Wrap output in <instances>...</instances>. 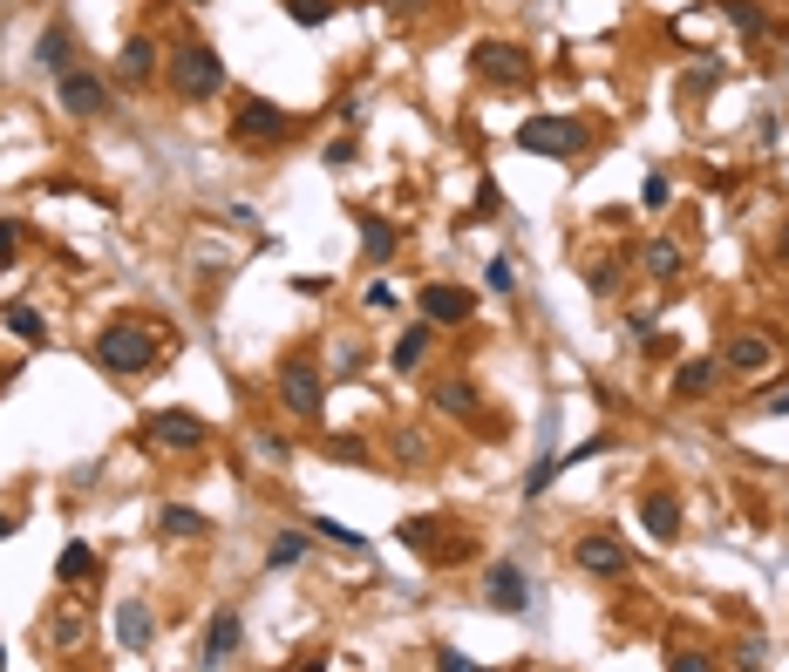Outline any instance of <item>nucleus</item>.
<instances>
[{
  "instance_id": "1",
  "label": "nucleus",
  "mask_w": 789,
  "mask_h": 672,
  "mask_svg": "<svg viewBox=\"0 0 789 672\" xmlns=\"http://www.w3.org/2000/svg\"><path fill=\"white\" fill-rule=\"evenodd\" d=\"M170 89H177V102H212V95L225 89L218 48H212V41H177V48H170Z\"/></svg>"
},
{
  "instance_id": "2",
  "label": "nucleus",
  "mask_w": 789,
  "mask_h": 672,
  "mask_svg": "<svg viewBox=\"0 0 789 672\" xmlns=\"http://www.w3.org/2000/svg\"><path fill=\"white\" fill-rule=\"evenodd\" d=\"M96 360H103V374L137 380V374L157 367V340H150L137 320H110L103 333H96Z\"/></svg>"
},
{
  "instance_id": "3",
  "label": "nucleus",
  "mask_w": 789,
  "mask_h": 672,
  "mask_svg": "<svg viewBox=\"0 0 789 672\" xmlns=\"http://www.w3.org/2000/svg\"><path fill=\"white\" fill-rule=\"evenodd\" d=\"M518 150H531V157H585V122H572V116H531L518 129Z\"/></svg>"
},
{
  "instance_id": "4",
  "label": "nucleus",
  "mask_w": 789,
  "mask_h": 672,
  "mask_svg": "<svg viewBox=\"0 0 789 672\" xmlns=\"http://www.w3.org/2000/svg\"><path fill=\"white\" fill-rule=\"evenodd\" d=\"M55 95H62L68 116H103V109H110V82H103L96 68H62V75H55Z\"/></svg>"
},
{
  "instance_id": "5",
  "label": "nucleus",
  "mask_w": 789,
  "mask_h": 672,
  "mask_svg": "<svg viewBox=\"0 0 789 672\" xmlns=\"http://www.w3.org/2000/svg\"><path fill=\"white\" fill-rule=\"evenodd\" d=\"M287 129H293V116L279 109V102H266V95H245L239 116H232V137H245V143H279Z\"/></svg>"
},
{
  "instance_id": "6",
  "label": "nucleus",
  "mask_w": 789,
  "mask_h": 672,
  "mask_svg": "<svg viewBox=\"0 0 789 672\" xmlns=\"http://www.w3.org/2000/svg\"><path fill=\"white\" fill-rule=\"evenodd\" d=\"M279 401H287L300 422H320V374L307 367V360H287V374H279Z\"/></svg>"
},
{
  "instance_id": "7",
  "label": "nucleus",
  "mask_w": 789,
  "mask_h": 672,
  "mask_svg": "<svg viewBox=\"0 0 789 672\" xmlns=\"http://www.w3.org/2000/svg\"><path fill=\"white\" fill-rule=\"evenodd\" d=\"M483 598L518 618V611H531V584H524L518 564H491V571H483Z\"/></svg>"
},
{
  "instance_id": "8",
  "label": "nucleus",
  "mask_w": 789,
  "mask_h": 672,
  "mask_svg": "<svg viewBox=\"0 0 789 672\" xmlns=\"http://www.w3.org/2000/svg\"><path fill=\"white\" fill-rule=\"evenodd\" d=\"M578 571L585 578H626V551L613 544V537H606V530H593V537H578Z\"/></svg>"
},
{
  "instance_id": "9",
  "label": "nucleus",
  "mask_w": 789,
  "mask_h": 672,
  "mask_svg": "<svg viewBox=\"0 0 789 672\" xmlns=\"http://www.w3.org/2000/svg\"><path fill=\"white\" fill-rule=\"evenodd\" d=\"M416 306H422V320H429V326H463L476 299H470L463 286H422V299H416Z\"/></svg>"
},
{
  "instance_id": "10",
  "label": "nucleus",
  "mask_w": 789,
  "mask_h": 672,
  "mask_svg": "<svg viewBox=\"0 0 789 672\" xmlns=\"http://www.w3.org/2000/svg\"><path fill=\"white\" fill-rule=\"evenodd\" d=\"M150 442L157 449H198L205 442V422L184 415V408H164V415H150Z\"/></svg>"
},
{
  "instance_id": "11",
  "label": "nucleus",
  "mask_w": 789,
  "mask_h": 672,
  "mask_svg": "<svg viewBox=\"0 0 789 672\" xmlns=\"http://www.w3.org/2000/svg\"><path fill=\"white\" fill-rule=\"evenodd\" d=\"M476 68L491 75V82H524L531 55H524V48H511V41H476Z\"/></svg>"
},
{
  "instance_id": "12",
  "label": "nucleus",
  "mask_w": 789,
  "mask_h": 672,
  "mask_svg": "<svg viewBox=\"0 0 789 672\" xmlns=\"http://www.w3.org/2000/svg\"><path fill=\"white\" fill-rule=\"evenodd\" d=\"M239 645H245V625L232 611H218L212 625H205V645H198V665H225V659H239Z\"/></svg>"
},
{
  "instance_id": "13",
  "label": "nucleus",
  "mask_w": 789,
  "mask_h": 672,
  "mask_svg": "<svg viewBox=\"0 0 789 672\" xmlns=\"http://www.w3.org/2000/svg\"><path fill=\"white\" fill-rule=\"evenodd\" d=\"M640 524H647L653 544H674V537H680V503L667 496V489H653V496L640 503Z\"/></svg>"
},
{
  "instance_id": "14",
  "label": "nucleus",
  "mask_w": 789,
  "mask_h": 672,
  "mask_svg": "<svg viewBox=\"0 0 789 672\" xmlns=\"http://www.w3.org/2000/svg\"><path fill=\"white\" fill-rule=\"evenodd\" d=\"M769 360H776V347L755 340V333H735V340L722 347V367H735V374H762Z\"/></svg>"
},
{
  "instance_id": "15",
  "label": "nucleus",
  "mask_w": 789,
  "mask_h": 672,
  "mask_svg": "<svg viewBox=\"0 0 789 672\" xmlns=\"http://www.w3.org/2000/svg\"><path fill=\"white\" fill-rule=\"evenodd\" d=\"M436 408H443V415H456V422H470L476 415V380H463V374H449V380H436Z\"/></svg>"
},
{
  "instance_id": "16",
  "label": "nucleus",
  "mask_w": 789,
  "mask_h": 672,
  "mask_svg": "<svg viewBox=\"0 0 789 672\" xmlns=\"http://www.w3.org/2000/svg\"><path fill=\"white\" fill-rule=\"evenodd\" d=\"M116 638H123V652H150V605H123L116 611Z\"/></svg>"
},
{
  "instance_id": "17",
  "label": "nucleus",
  "mask_w": 789,
  "mask_h": 672,
  "mask_svg": "<svg viewBox=\"0 0 789 672\" xmlns=\"http://www.w3.org/2000/svg\"><path fill=\"white\" fill-rule=\"evenodd\" d=\"M157 75V41L137 35V41H123V82H150Z\"/></svg>"
},
{
  "instance_id": "18",
  "label": "nucleus",
  "mask_w": 789,
  "mask_h": 672,
  "mask_svg": "<svg viewBox=\"0 0 789 672\" xmlns=\"http://www.w3.org/2000/svg\"><path fill=\"white\" fill-rule=\"evenodd\" d=\"M35 55H41V68H48V75H62V68H75V35H68L62 21H55V28L41 35V48H35Z\"/></svg>"
},
{
  "instance_id": "19",
  "label": "nucleus",
  "mask_w": 789,
  "mask_h": 672,
  "mask_svg": "<svg viewBox=\"0 0 789 672\" xmlns=\"http://www.w3.org/2000/svg\"><path fill=\"white\" fill-rule=\"evenodd\" d=\"M361 251H368V266H381V258L395 251V224L374 218V211H361Z\"/></svg>"
},
{
  "instance_id": "20",
  "label": "nucleus",
  "mask_w": 789,
  "mask_h": 672,
  "mask_svg": "<svg viewBox=\"0 0 789 672\" xmlns=\"http://www.w3.org/2000/svg\"><path fill=\"white\" fill-rule=\"evenodd\" d=\"M640 266H647V272H653V279H674V272H680V266H687V251H680V245H674V238H653V245H647V251H640Z\"/></svg>"
},
{
  "instance_id": "21",
  "label": "nucleus",
  "mask_w": 789,
  "mask_h": 672,
  "mask_svg": "<svg viewBox=\"0 0 789 672\" xmlns=\"http://www.w3.org/2000/svg\"><path fill=\"white\" fill-rule=\"evenodd\" d=\"M300 557H307V537H300V530H279L272 544H266V571H293Z\"/></svg>"
},
{
  "instance_id": "22",
  "label": "nucleus",
  "mask_w": 789,
  "mask_h": 672,
  "mask_svg": "<svg viewBox=\"0 0 789 672\" xmlns=\"http://www.w3.org/2000/svg\"><path fill=\"white\" fill-rule=\"evenodd\" d=\"M0 326H8V333H21L28 347H41V340H48V326H41V313H35V306H0Z\"/></svg>"
},
{
  "instance_id": "23",
  "label": "nucleus",
  "mask_w": 789,
  "mask_h": 672,
  "mask_svg": "<svg viewBox=\"0 0 789 672\" xmlns=\"http://www.w3.org/2000/svg\"><path fill=\"white\" fill-rule=\"evenodd\" d=\"M157 530H164V537H212V524H205V516H198V509H177V503L157 516Z\"/></svg>"
},
{
  "instance_id": "24",
  "label": "nucleus",
  "mask_w": 789,
  "mask_h": 672,
  "mask_svg": "<svg viewBox=\"0 0 789 672\" xmlns=\"http://www.w3.org/2000/svg\"><path fill=\"white\" fill-rule=\"evenodd\" d=\"M89 571H96V551H89V544H62L55 578H62V584H75V578H89Z\"/></svg>"
},
{
  "instance_id": "25",
  "label": "nucleus",
  "mask_w": 789,
  "mask_h": 672,
  "mask_svg": "<svg viewBox=\"0 0 789 672\" xmlns=\"http://www.w3.org/2000/svg\"><path fill=\"white\" fill-rule=\"evenodd\" d=\"M422 353H429V326H409V333L395 340V367H402V374L422 367Z\"/></svg>"
},
{
  "instance_id": "26",
  "label": "nucleus",
  "mask_w": 789,
  "mask_h": 672,
  "mask_svg": "<svg viewBox=\"0 0 789 672\" xmlns=\"http://www.w3.org/2000/svg\"><path fill=\"white\" fill-rule=\"evenodd\" d=\"M715 374H722L715 360H687V367H680V380H674V387H680V395H708V387H715Z\"/></svg>"
},
{
  "instance_id": "27",
  "label": "nucleus",
  "mask_w": 789,
  "mask_h": 672,
  "mask_svg": "<svg viewBox=\"0 0 789 672\" xmlns=\"http://www.w3.org/2000/svg\"><path fill=\"white\" fill-rule=\"evenodd\" d=\"M558 469H565V455H538V469H531V482H524V496L538 503L545 489H551V476H558Z\"/></svg>"
},
{
  "instance_id": "28",
  "label": "nucleus",
  "mask_w": 789,
  "mask_h": 672,
  "mask_svg": "<svg viewBox=\"0 0 789 672\" xmlns=\"http://www.w3.org/2000/svg\"><path fill=\"white\" fill-rule=\"evenodd\" d=\"M287 14L300 21V28H320V21L334 14V0H287Z\"/></svg>"
},
{
  "instance_id": "29",
  "label": "nucleus",
  "mask_w": 789,
  "mask_h": 672,
  "mask_svg": "<svg viewBox=\"0 0 789 672\" xmlns=\"http://www.w3.org/2000/svg\"><path fill=\"white\" fill-rule=\"evenodd\" d=\"M722 8H728V21L742 35H762V8H755V0H722Z\"/></svg>"
},
{
  "instance_id": "30",
  "label": "nucleus",
  "mask_w": 789,
  "mask_h": 672,
  "mask_svg": "<svg viewBox=\"0 0 789 672\" xmlns=\"http://www.w3.org/2000/svg\"><path fill=\"white\" fill-rule=\"evenodd\" d=\"M483 279H491V293H518V266H511V258H491Z\"/></svg>"
},
{
  "instance_id": "31",
  "label": "nucleus",
  "mask_w": 789,
  "mask_h": 672,
  "mask_svg": "<svg viewBox=\"0 0 789 672\" xmlns=\"http://www.w3.org/2000/svg\"><path fill=\"white\" fill-rule=\"evenodd\" d=\"M314 530H320V537H334V544H347V551H361V530H347L341 516H314Z\"/></svg>"
},
{
  "instance_id": "32",
  "label": "nucleus",
  "mask_w": 789,
  "mask_h": 672,
  "mask_svg": "<svg viewBox=\"0 0 789 672\" xmlns=\"http://www.w3.org/2000/svg\"><path fill=\"white\" fill-rule=\"evenodd\" d=\"M667 197H674V184H667V177H660V170H653V177H647V184H640V204H647V211H660V204H667Z\"/></svg>"
},
{
  "instance_id": "33",
  "label": "nucleus",
  "mask_w": 789,
  "mask_h": 672,
  "mask_svg": "<svg viewBox=\"0 0 789 672\" xmlns=\"http://www.w3.org/2000/svg\"><path fill=\"white\" fill-rule=\"evenodd\" d=\"M14 251H21V224H0V272H8Z\"/></svg>"
},
{
  "instance_id": "34",
  "label": "nucleus",
  "mask_w": 789,
  "mask_h": 672,
  "mask_svg": "<svg viewBox=\"0 0 789 672\" xmlns=\"http://www.w3.org/2000/svg\"><path fill=\"white\" fill-rule=\"evenodd\" d=\"M402 537H409V544L422 551V544H429V537H436V524H429V516H416V524H402Z\"/></svg>"
},
{
  "instance_id": "35",
  "label": "nucleus",
  "mask_w": 789,
  "mask_h": 672,
  "mask_svg": "<svg viewBox=\"0 0 789 672\" xmlns=\"http://www.w3.org/2000/svg\"><path fill=\"white\" fill-rule=\"evenodd\" d=\"M259 455H266V462H287L293 449H287V442H279V435H259Z\"/></svg>"
},
{
  "instance_id": "36",
  "label": "nucleus",
  "mask_w": 789,
  "mask_h": 672,
  "mask_svg": "<svg viewBox=\"0 0 789 672\" xmlns=\"http://www.w3.org/2000/svg\"><path fill=\"white\" fill-rule=\"evenodd\" d=\"M667 665H674V672H708V659H701V652H674Z\"/></svg>"
},
{
  "instance_id": "37",
  "label": "nucleus",
  "mask_w": 789,
  "mask_h": 672,
  "mask_svg": "<svg viewBox=\"0 0 789 672\" xmlns=\"http://www.w3.org/2000/svg\"><path fill=\"white\" fill-rule=\"evenodd\" d=\"M8 537H14V516H8V509H0V544H8Z\"/></svg>"
},
{
  "instance_id": "38",
  "label": "nucleus",
  "mask_w": 789,
  "mask_h": 672,
  "mask_svg": "<svg viewBox=\"0 0 789 672\" xmlns=\"http://www.w3.org/2000/svg\"><path fill=\"white\" fill-rule=\"evenodd\" d=\"M0 665H8V645H0Z\"/></svg>"
},
{
  "instance_id": "39",
  "label": "nucleus",
  "mask_w": 789,
  "mask_h": 672,
  "mask_svg": "<svg viewBox=\"0 0 789 672\" xmlns=\"http://www.w3.org/2000/svg\"><path fill=\"white\" fill-rule=\"evenodd\" d=\"M782 251H789V231H782Z\"/></svg>"
},
{
  "instance_id": "40",
  "label": "nucleus",
  "mask_w": 789,
  "mask_h": 672,
  "mask_svg": "<svg viewBox=\"0 0 789 672\" xmlns=\"http://www.w3.org/2000/svg\"><path fill=\"white\" fill-rule=\"evenodd\" d=\"M191 8H198V0H191Z\"/></svg>"
}]
</instances>
